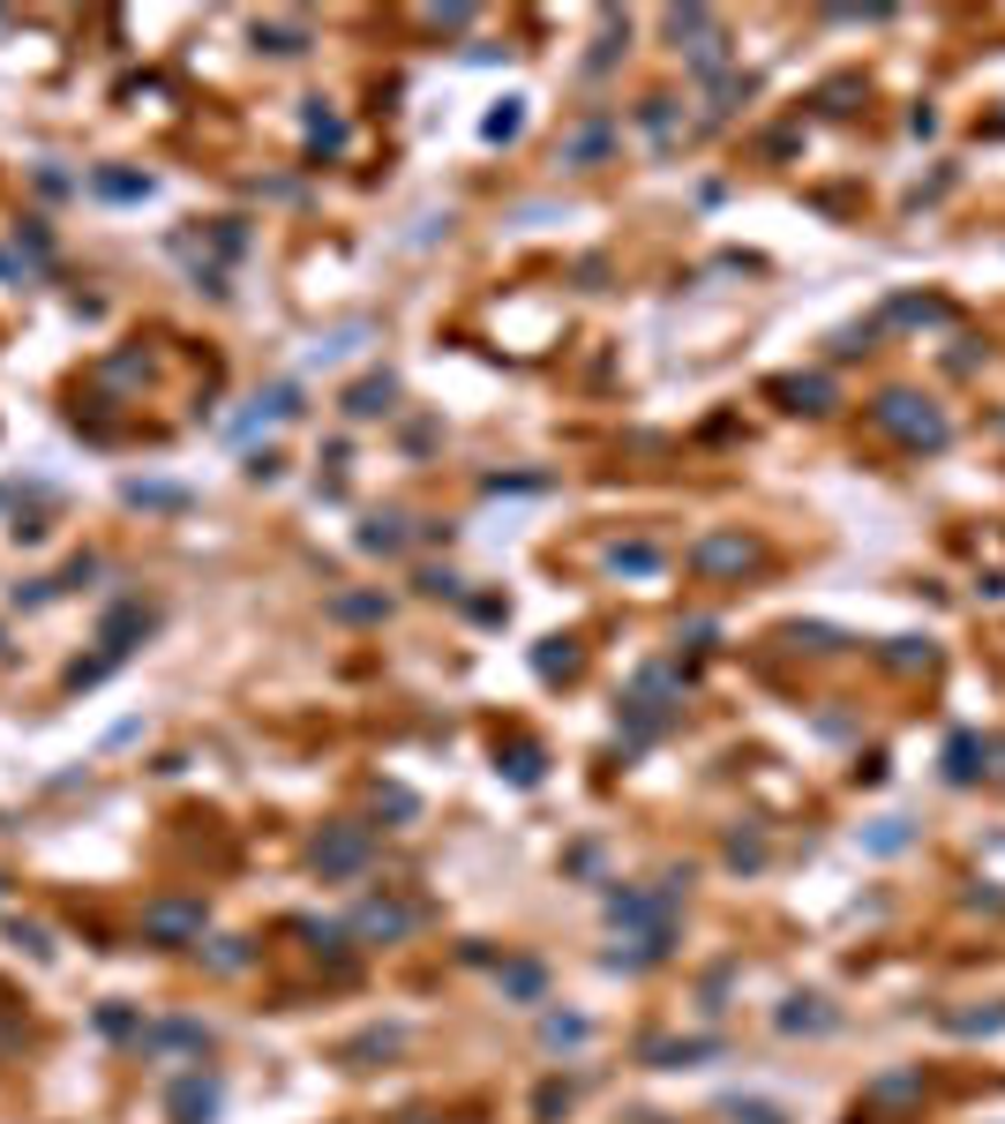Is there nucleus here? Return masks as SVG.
Here are the masks:
<instances>
[{
  "label": "nucleus",
  "instance_id": "obj_2",
  "mask_svg": "<svg viewBox=\"0 0 1005 1124\" xmlns=\"http://www.w3.org/2000/svg\"><path fill=\"white\" fill-rule=\"evenodd\" d=\"M691 563H698V570H751L758 547H751V541H736V533H720V541H706L698 555H691Z\"/></svg>",
  "mask_w": 1005,
  "mask_h": 1124
},
{
  "label": "nucleus",
  "instance_id": "obj_5",
  "mask_svg": "<svg viewBox=\"0 0 1005 1124\" xmlns=\"http://www.w3.org/2000/svg\"><path fill=\"white\" fill-rule=\"evenodd\" d=\"M210 1102H218V1087H210V1080H180V1094H173V1117L196 1124V1117H210Z\"/></svg>",
  "mask_w": 1005,
  "mask_h": 1124
},
{
  "label": "nucleus",
  "instance_id": "obj_8",
  "mask_svg": "<svg viewBox=\"0 0 1005 1124\" xmlns=\"http://www.w3.org/2000/svg\"><path fill=\"white\" fill-rule=\"evenodd\" d=\"M736 1117H743V1124H781V1110H758V1102H751V1110H736Z\"/></svg>",
  "mask_w": 1005,
  "mask_h": 1124
},
{
  "label": "nucleus",
  "instance_id": "obj_1",
  "mask_svg": "<svg viewBox=\"0 0 1005 1124\" xmlns=\"http://www.w3.org/2000/svg\"><path fill=\"white\" fill-rule=\"evenodd\" d=\"M879 420L893 427V435H908V443H946V420H938V413H916V398H901V390L879 405Z\"/></svg>",
  "mask_w": 1005,
  "mask_h": 1124
},
{
  "label": "nucleus",
  "instance_id": "obj_7",
  "mask_svg": "<svg viewBox=\"0 0 1005 1124\" xmlns=\"http://www.w3.org/2000/svg\"><path fill=\"white\" fill-rule=\"evenodd\" d=\"M383 405H390V375H383V382H361V390H353V413H383Z\"/></svg>",
  "mask_w": 1005,
  "mask_h": 1124
},
{
  "label": "nucleus",
  "instance_id": "obj_3",
  "mask_svg": "<svg viewBox=\"0 0 1005 1124\" xmlns=\"http://www.w3.org/2000/svg\"><path fill=\"white\" fill-rule=\"evenodd\" d=\"M203 930V908H180V900H166V908H151V937H166V945H180V937H196Z\"/></svg>",
  "mask_w": 1005,
  "mask_h": 1124
},
{
  "label": "nucleus",
  "instance_id": "obj_4",
  "mask_svg": "<svg viewBox=\"0 0 1005 1124\" xmlns=\"http://www.w3.org/2000/svg\"><path fill=\"white\" fill-rule=\"evenodd\" d=\"M361 855H368V833H331L323 847H316V863H323V870H353Z\"/></svg>",
  "mask_w": 1005,
  "mask_h": 1124
},
{
  "label": "nucleus",
  "instance_id": "obj_6",
  "mask_svg": "<svg viewBox=\"0 0 1005 1124\" xmlns=\"http://www.w3.org/2000/svg\"><path fill=\"white\" fill-rule=\"evenodd\" d=\"M406 922H413V915H406V908H383V900H376V908L361 915V930H368V937H398Z\"/></svg>",
  "mask_w": 1005,
  "mask_h": 1124
}]
</instances>
